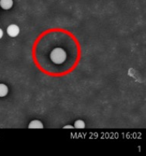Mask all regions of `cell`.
I'll use <instances>...</instances> for the list:
<instances>
[{
  "label": "cell",
  "mask_w": 146,
  "mask_h": 156,
  "mask_svg": "<svg viewBox=\"0 0 146 156\" xmlns=\"http://www.w3.org/2000/svg\"><path fill=\"white\" fill-rule=\"evenodd\" d=\"M66 58V54L63 49L60 48H56L53 49L50 54L51 61L55 64H62L65 62Z\"/></svg>",
  "instance_id": "6da1fadb"
},
{
  "label": "cell",
  "mask_w": 146,
  "mask_h": 156,
  "mask_svg": "<svg viewBox=\"0 0 146 156\" xmlns=\"http://www.w3.org/2000/svg\"><path fill=\"white\" fill-rule=\"evenodd\" d=\"M7 34L11 37H15L19 35V28L15 24H11L7 28Z\"/></svg>",
  "instance_id": "7a4b0ae2"
},
{
  "label": "cell",
  "mask_w": 146,
  "mask_h": 156,
  "mask_svg": "<svg viewBox=\"0 0 146 156\" xmlns=\"http://www.w3.org/2000/svg\"><path fill=\"white\" fill-rule=\"evenodd\" d=\"M12 5H13V1L12 0H0V5L5 10H8V9H11Z\"/></svg>",
  "instance_id": "3957f363"
},
{
  "label": "cell",
  "mask_w": 146,
  "mask_h": 156,
  "mask_svg": "<svg viewBox=\"0 0 146 156\" xmlns=\"http://www.w3.org/2000/svg\"><path fill=\"white\" fill-rule=\"evenodd\" d=\"M28 127L29 129H42L43 128V124L39 120H34L29 123V127Z\"/></svg>",
  "instance_id": "277c9868"
},
{
  "label": "cell",
  "mask_w": 146,
  "mask_h": 156,
  "mask_svg": "<svg viewBox=\"0 0 146 156\" xmlns=\"http://www.w3.org/2000/svg\"><path fill=\"white\" fill-rule=\"evenodd\" d=\"M8 89L5 84H0V97H4L8 94Z\"/></svg>",
  "instance_id": "5b68a950"
},
{
  "label": "cell",
  "mask_w": 146,
  "mask_h": 156,
  "mask_svg": "<svg viewBox=\"0 0 146 156\" xmlns=\"http://www.w3.org/2000/svg\"><path fill=\"white\" fill-rule=\"evenodd\" d=\"M74 127H75V128H78V129L84 128V127H85V123L82 120H76V121L75 122V124H74Z\"/></svg>",
  "instance_id": "8992f818"
},
{
  "label": "cell",
  "mask_w": 146,
  "mask_h": 156,
  "mask_svg": "<svg viewBox=\"0 0 146 156\" xmlns=\"http://www.w3.org/2000/svg\"><path fill=\"white\" fill-rule=\"evenodd\" d=\"M63 128L64 129H73V128H74V127H73V126H71V125H66L63 127Z\"/></svg>",
  "instance_id": "52a82bcc"
},
{
  "label": "cell",
  "mask_w": 146,
  "mask_h": 156,
  "mask_svg": "<svg viewBox=\"0 0 146 156\" xmlns=\"http://www.w3.org/2000/svg\"><path fill=\"white\" fill-rule=\"evenodd\" d=\"M2 36H3V31H2V30L0 28V39L2 37Z\"/></svg>",
  "instance_id": "ba28073f"
}]
</instances>
